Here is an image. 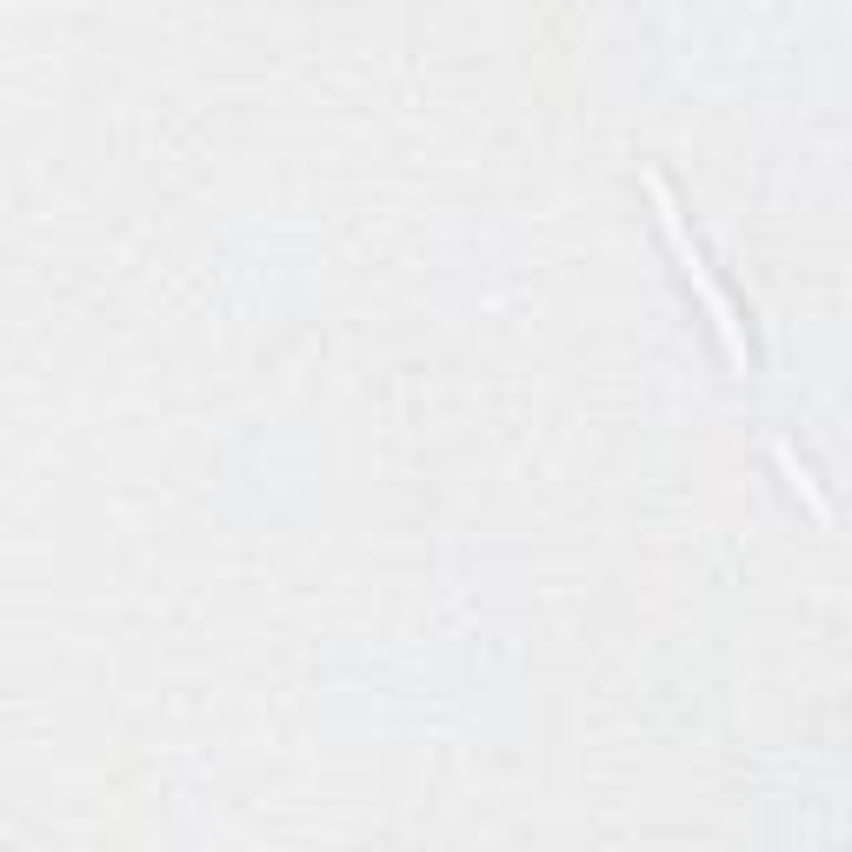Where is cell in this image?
Returning a JSON list of instances; mask_svg holds the SVG:
<instances>
[{
    "label": "cell",
    "instance_id": "cell-2",
    "mask_svg": "<svg viewBox=\"0 0 852 852\" xmlns=\"http://www.w3.org/2000/svg\"><path fill=\"white\" fill-rule=\"evenodd\" d=\"M773 460H780V473H786V486H793V493H799V499H806V514H813V520H819V527H826V520H832V514H826V499H819V493H813V480H806V473H799V467H793V453H786V447H780V453H773Z\"/></svg>",
    "mask_w": 852,
    "mask_h": 852
},
{
    "label": "cell",
    "instance_id": "cell-1",
    "mask_svg": "<svg viewBox=\"0 0 852 852\" xmlns=\"http://www.w3.org/2000/svg\"><path fill=\"white\" fill-rule=\"evenodd\" d=\"M646 194H653V214H659V233H666V246H672V261H679V280H687L693 293H700V307H706V320H713V333H719V354H726V367L733 373H746V367H759V354L746 347V320H739V307L726 300V287L706 274V253H700V240L687 233V214L672 207V194H666V181L659 174H646Z\"/></svg>",
    "mask_w": 852,
    "mask_h": 852
}]
</instances>
